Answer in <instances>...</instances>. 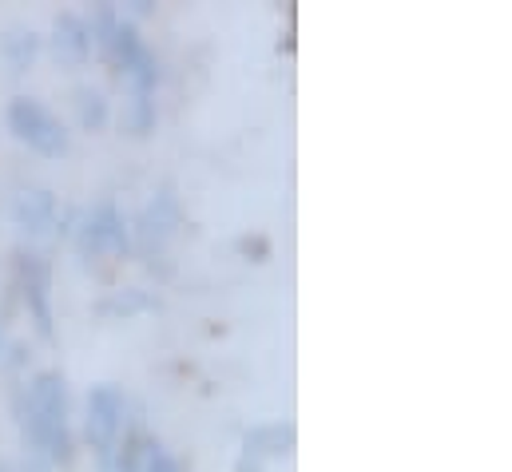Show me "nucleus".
<instances>
[{
  "label": "nucleus",
  "instance_id": "obj_1",
  "mask_svg": "<svg viewBox=\"0 0 512 472\" xmlns=\"http://www.w3.org/2000/svg\"><path fill=\"white\" fill-rule=\"evenodd\" d=\"M16 421L28 445V457H40L44 465H68L72 461V429H68V385L56 369L36 373L16 393Z\"/></svg>",
  "mask_w": 512,
  "mask_h": 472
},
{
  "label": "nucleus",
  "instance_id": "obj_2",
  "mask_svg": "<svg viewBox=\"0 0 512 472\" xmlns=\"http://www.w3.org/2000/svg\"><path fill=\"white\" fill-rule=\"evenodd\" d=\"M88 32H92V44H100V48L108 52V60L120 68V76H128L135 92H151V88H155L159 68H155L151 48H147L143 36L135 32V24L116 16L112 4H100V8H96Z\"/></svg>",
  "mask_w": 512,
  "mask_h": 472
},
{
  "label": "nucleus",
  "instance_id": "obj_3",
  "mask_svg": "<svg viewBox=\"0 0 512 472\" xmlns=\"http://www.w3.org/2000/svg\"><path fill=\"white\" fill-rule=\"evenodd\" d=\"M124 413H128V397L120 385H96L88 393V437L96 445L100 469L120 472V453H124Z\"/></svg>",
  "mask_w": 512,
  "mask_h": 472
},
{
  "label": "nucleus",
  "instance_id": "obj_4",
  "mask_svg": "<svg viewBox=\"0 0 512 472\" xmlns=\"http://www.w3.org/2000/svg\"><path fill=\"white\" fill-rule=\"evenodd\" d=\"M8 127L16 131L20 143H28L40 155H64L68 151V127L56 119L52 108H44L32 96H16L8 104Z\"/></svg>",
  "mask_w": 512,
  "mask_h": 472
},
{
  "label": "nucleus",
  "instance_id": "obj_5",
  "mask_svg": "<svg viewBox=\"0 0 512 472\" xmlns=\"http://www.w3.org/2000/svg\"><path fill=\"white\" fill-rule=\"evenodd\" d=\"M76 246H80V258L88 266H96L100 258H124L131 246V231L120 215L116 203H100L76 231Z\"/></svg>",
  "mask_w": 512,
  "mask_h": 472
},
{
  "label": "nucleus",
  "instance_id": "obj_6",
  "mask_svg": "<svg viewBox=\"0 0 512 472\" xmlns=\"http://www.w3.org/2000/svg\"><path fill=\"white\" fill-rule=\"evenodd\" d=\"M16 286L28 302V314L40 330L44 342L56 338V326H52V266L40 250H20L16 254Z\"/></svg>",
  "mask_w": 512,
  "mask_h": 472
},
{
  "label": "nucleus",
  "instance_id": "obj_7",
  "mask_svg": "<svg viewBox=\"0 0 512 472\" xmlns=\"http://www.w3.org/2000/svg\"><path fill=\"white\" fill-rule=\"evenodd\" d=\"M179 227H183V207H179V195L171 191V187H163L147 207H143V215H139V223H135V238H139V250H143V258L155 266V258H163V250H167V242L179 235Z\"/></svg>",
  "mask_w": 512,
  "mask_h": 472
},
{
  "label": "nucleus",
  "instance_id": "obj_8",
  "mask_svg": "<svg viewBox=\"0 0 512 472\" xmlns=\"http://www.w3.org/2000/svg\"><path fill=\"white\" fill-rule=\"evenodd\" d=\"M290 449H294V425H290V421L255 425V429H247V437H243V453H239L235 472H262L266 461L286 457Z\"/></svg>",
  "mask_w": 512,
  "mask_h": 472
},
{
  "label": "nucleus",
  "instance_id": "obj_9",
  "mask_svg": "<svg viewBox=\"0 0 512 472\" xmlns=\"http://www.w3.org/2000/svg\"><path fill=\"white\" fill-rule=\"evenodd\" d=\"M16 223L24 227V235L32 238H48L60 227V207H56V195L36 187V191H24L16 199Z\"/></svg>",
  "mask_w": 512,
  "mask_h": 472
},
{
  "label": "nucleus",
  "instance_id": "obj_10",
  "mask_svg": "<svg viewBox=\"0 0 512 472\" xmlns=\"http://www.w3.org/2000/svg\"><path fill=\"white\" fill-rule=\"evenodd\" d=\"M52 48L64 64H84L92 56V32H88V20L76 16V12H60L56 16V28H52Z\"/></svg>",
  "mask_w": 512,
  "mask_h": 472
},
{
  "label": "nucleus",
  "instance_id": "obj_11",
  "mask_svg": "<svg viewBox=\"0 0 512 472\" xmlns=\"http://www.w3.org/2000/svg\"><path fill=\"white\" fill-rule=\"evenodd\" d=\"M36 52H40V36L28 28H8L0 36V56L12 64V72H24L36 60Z\"/></svg>",
  "mask_w": 512,
  "mask_h": 472
},
{
  "label": "nucleus",
  "instance_id": "obj_12",
  "mask_svg": "<svg viewBox=\"0 0 512 472\" xmlns=\"http://www.w3.org/2000/svg\"><path fill=\"white\" fill-rule=\"evenodd\" d=\"M76 116H80V127H88V131H100L104 123H108V100H104V92H96V88H76Z\"/></svg>",
  "mask_w": 512,
  "mask_h": 472
},
{
  "label": "nucleus",
  "instance_id": "obj_13",
  "mask_svg": "<svg viewBox=\"0 0 512 472\" xmlns=\"http://www.w3.org/2000/svg\"><path fill=\"white\" fill-rule=\"evenodd\" d=\"M151 127H155V104H151V92H131L128 131L131 135H147Z\"/></svg>",
  "mask_w": 512,
  "mask_h": 472
},
{
  "label": "nucleus",
  "instance_id": "obj_14",
  "mask_svg": "<svg viewBox=\"0 0 512 472\" xmlns=\"http://www.w3.org/2000/svg\"><path fill=\"white\" fill-rule=\"evenodd\" d=\"M239 250H243V254H247L251 262H266V258H270V242H266L262 235L243 238V242H239Z\"/></svg>",
  "mask_w": 512,
  "mask_h": 472
},
{
  "label": "nucleus",
  "instance_id": "obj_15",
  "mask_svg": "<svg viewBox=\"0 0 512 472\" xmlns=\"http://www.w3.org/2000/svg\"><path fill=\"white\" fill-rule=\"evenodd\" d=\"M0 472H8V469H4V465H0Z\"/></svg>",
  "mask_w": 512,
  "mask_h": 472
},
{
  "label": "nucleus",
  "instance_id": "obj_16",
  "mask_svg": "<svg viewBox=\"0 0 512 472\" xmlns=\"http://www.w3.org/2000/svg\"><path fill=\"white\" fill-rule=\"evenodd\" d=\"M0 346H4V338H0Z\"/></svg>",
  "mask_w": 512,
  "mask_h": 472
}]
</instances>
